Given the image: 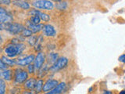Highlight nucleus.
Listing matches in <instances>:
<instances>
[{
	"label": "nucleus",
	"mask_w": 125,
	"mask_h": 94,
	"mask_svg": "<svg viewBox=\"0 0 125 94\" xmlns=\"http://www.w3.org/2000/svg\"><path fill=\"white\" fill-rule=\"evenodd\" d=\"M26 26L27 27V29H29L32 33L39 32V31L42 30L43 27V24H34L30 21H27L26 22Z\"/></svg>",
	"instance_id": "f8f14e48"
},
{
	"label": "nucleus",
	"mask_w": 125,
	"mask_h": 94,
	"mask_svg": "<svg viewBox=\"0 0 125 94\" xmlns=\"http://www.w3.org/2000/svg\"><path fill=\"white\" fill-rule=\"evenodd\" d=\"M32 6L38 10H52L54 8V4L51 1L47 0H38L32 2Z\"/></svg>",
	"instance_id": "f03ea898"
},
{
	"label": "nucleus",
	"mask_w": 125,
	"mask_h": 94,
	"mask_svg": "<svg viewBox=\"0 0 125 94\" xmlns=\"http://www.w3.org/2000/svg\"><path fill=\"white\" fill-rule=\"evenodd\" d=\"M13 3L17 6L21 8L23 10H28L30 9V5L27 2L25 1H13Z\"/></svg>",
	"instance_id": "2eb2a0df"
},
{
	"label": "nucleus",
	"mask_w": 125,
	"mask_h": 94,
	"mask_svg": "<svg viewBox=\"0 0 125 94\" xmlns=\"http://www.w3.org/2000/svg\"><path fill=\"white\" fill-rule=\"evenodd\" d=\"M49 63H54L56 62L57 60V59H58V54L57 53H50L49 55Z\"/></svg>",
	"instance_id": "aec40b11"
},
{
	"label": "nucleus",
	"mask_w": 125,
	"mask_h": 94,
	"mask_svg": "<svg viewBox=\"0 0 125 94\" xmlns=\"http://www.w3.org/2000/svg\"><path fill=\"white\" fill-rule=\"evenodd\" d=\"M30 21L32 24H39V23L41 21V19L38 16H32L31 17Z\"/></svg>",
	"instance_id": "412c9836"
},
{
	"label": "nucleus",
	"mask_w": 125,
	"mask_h": 94,
	"mask_svg": "<svg viewBox=\"0 0 125 94\" xmlns=\"http://www.w3.org/2000/svg\"><path fill=\"white\" fill-rule=\"evenodd\" d=\"M6 89V82L2 78H0V94H5Z\"/></svg>",
	"instance_id": "6ab92c4d"
},
{
	"label": "nucleus",
	"mask_w": 125,
	"mask_h": 94,
	"mask_svg": "<svg viewBox=\"0 0 125 94\" xmlns=\"http://www.w3.org/2000/svg\"><path fill=\"white\" fill-rule=\"evenodd\" d=\"M68 63V59L66 57H60L57 59V60L53 64V65L50 68V70L52 72H56L62 68H64Z\"/></svg>",
	"instance_id": "20e7f679"
},
{
	"label": "nucleus",
	"mask_w": 125,
	"mask_h": 94,
	"mask_svg": "<svg viewBox=\"0 0 125 94\" xmlns=\"http://www.w3.org/2000/svg\"><path fill=\"white\" fill-rule=\"evenodd\" d=\"M25 46L23 43H18L17 45L11 44L6 47L5 53L9 57H15L17 55L20 54L22 51L24 49Z\"/></svg>",
	"instance_id": "f257e3e1"
},
{
	"label": "nucleus",
	"mask_w": 125,
	"mask_h": 94,
	"mask_svg": "<svg viewBox=\"0 0 125 94\" xmlns=\"http://www.w3.org/2000/svg\"><path fill=\"white\" fill-rule=\"evenodd\" d=\"M2 42V37H1V35H0V42Z\"/></svg>",
	"instance_id": "7c9ffc66"
},
{
	"label": "nucleus",
	"mask_w": 125,
	"mask_h": 94,
	"mask_svg": "<svg viewBox=\"0 0 125 94\" xmlns=\"http://www.w3.org/2000/svg\"><path fill=\"white\" fill-rule=\"evenodd\" d=\"M37 41H38V39H37L36 37L31 36L29 38V39H28V43H29L30 46H34L37 43Z\"/></svg>",
	"instance_id": "5701e85b"
},
{
	"label": "nucleus",
	"mask_w": 125,
	"mask_h": 94,
	"mask_svg": "<svg viewBox=\"0 0 125 94\" xmlns=\"http://www.w3.org/2000/svg\"><path fill=\"white\" fill-rule=\"evenodd\" d=\"M24 28H25L24 27L18 23L4 24V29L8 30L11 34H13V35L21 34V32Z\"/></svg>",
	"instance_id": "7ed1b4c3"
},
{
	"label": "nucleus",
	"mask_w": 125,
	"mask_h": 94,
	"mask_svg": "<svg viewBox=\"0 0 125 94\" xmlns=\"http://www.w3.org/2000/svg\"><path fill=\"white\" fill-rule=\"evenodd\" d=\"M28 78V74L24 70L17 69L15 70V81L18 83H22L25 82Z\"/></svg>",
	"instance_id": "39448f33"
},
{
	"label": "nucleus",
	"mask_w": 125,
	"mask_h": 94,
	"mask_svg": "<svg viewBox=\"0 0 125 94\" xmlns=\"http://www.w3.org/2000/svg\"><path fill=\"white\" fill-rule=\"evenodd\" d=\"M34 55L31 54L29 55L23 59H21V60H17V65H20V66H27V65H29L31 64L34 60Z\"/></svg>",
	"instance_id": "9b49d317"
},
{
	"label": "nucleus",
	"mask_w": 125,
	"mask_h": 94,
	"mask_svg": "<svg viewBox=\"0 0 125 94\" xmlns=\"http://www.w3.org/2000/svg\"><path fill=\"white\" fill-rule=\"evenodd\" d=\"M23 94H38L34 90H26V91H23Z\"/></svg>",
	"instance_id": "a878e982"
},
{
	"label": "nucleus",
	"mask_w": 125,
	"mask_h": 94,
	"mask_svg": "<svg viewBox=\"0 0 125 94\" xmlns=\"http://www.w3.org/2000/svg\"><path fill=\"white\" fill-rule=\"evenodd\" d=\"M42 31H43V34H44L45 36H49V37L55 36L56 34V31L55 30V27L51 24L43 25Z\"/></svg>",
	"instance_id": "1a4fd4ad"
},
{
	"label": "nucleus",
	"mask_w": 125,
	"mask_h": 94,
	"mask_svg": "<svg viewBox=\"0 0 125 94\" xmlns=\"http://www.w3.org/2000/svg\"><path fill=\"white\" fill-rule=\"evenodd\" d=\"M45 53H42V52H39L37 56L34 57V68L36 69H40L42 68V66L43 65V64L45 63Z\"/></svg>",
	"instance_id": "0eeeda50"
},
{
	"label": "nucleus",
	"mask_w": 125,
	"mask_h": 94,
	"mask_svg": "<svg viewBox=\"0 0 125 94\" xmlns=\"http://www.w3.org/2000/svg\"><path fill=\"white\" fill-rule=\"evenodd\" d=\"M34 64H29L28 65V68H27V69H28V71H29V73H34Z\"/></svg>",
	"instance_id": "393cba45"
},
{
	"label": "nucleus",
	"mask_w": 125,
	"mask_h": 94,
	"mask_svg": "<svg viewBox=\"0 0 125 94\" xmlns=\"http://www.w3.org/2000/svg\"><path fill=\"white\" fill-rule=\"evenodd\" d=\"M36 79L34 78H31L28 80H27L24 83V87L27 89L32 90L35 87V84H36Z\"/></svg>",
	"instance_id": "4468645a"
},
{
	"label": "nucleus",
	"mask_w": 125,
	"mask_h": 94,
	"mask_svg": "<svg viewBox=\"0 0 125 94\" xmlns=\"http://www.w3.org/2000/svg\"><path fill=\"white\" fill-rule=\"evenodd\" d=\"M13 21L11 16L7 13L4 8L0 6V23L1 24H9Z\"/></svg>",
	"instance_id": "423d86ee"
},
{
	"label": "nucleus",
	"mask_w": 125,
	"mask_h": 94,
	"mask_svg": "<svg viewBox=\"0 0 125 94\" xmlns=\"http://www.w3.org/2000/svg\"><path fill=\"white\" fill-rule=\"evenodd\" d=\"M124 58H125V55L124 54H123V55H121L120 57H119V60L120 61H121V62H124L125 61V60H124Z\"/></svg>",
	"instance_id": "bb28decb"
},
{
	"label": "nucleus",
	"mask_w": 125,
	"mask_h": 94,
	"mask_svg": "<svg viewBox=\"0 0 125 94\" xmlns=\"http://www.w3.org/2000/svg\"><path fill=\"white\" fill-rule=\"evenodd\" d=\"M43 84H44V83H43V81L42 79H40V80H38V81L36 82V84H35L34 89H35V92H36L37 93L42 91Z\"/></svg>",
	"instance_id": "a211bd4d"
},
{
	"label": "nucleus",
	"mask_w": 125,
	"mask_h": 94,
	"mask_svg": "<svg viewBox=\"0 0 125 94\" xmlns=\"http://www.w3.org/2000/svg\"><path fill=\"white\" fill-rule=\"evenodd\" d=\"M7 68H8V66L4 64L2 60H0V69L1 70H6Z\"/></svg>",
	"instance_id": "b1692460"
},
{
	"label": "nucleus",
	"mask_w": 125,
	"mask_h": 94,
	"mask_svg": "<svg viewBox=\"0 0 125 94\" xmlns=\"http://www.w3.org/2000/svg\"><path fill=\"white\" fill-rule=\"evenodd\" d=\"M65 87H66L65 82H61V83H59L53 89L51 90L48 94H60L63 91Z\"/></svg>",
	"instance_id": "ddd939ff"
},
{
	"label": "nucleus",
	"mask_w": 125,
	"mask_h": 94,
	"mask_svg": "<svg viewBox=\"0 0 125 94\" xmlns=\"http://www.w3.org/2000/svg\"><path fill=\"white\" fill-rule=\"evenodd\" d=\"M12 72L13 71H12L11 70L6 69L2 73V76L4 79H6V81H10L12 79Z\"/></svg>",
	"instance_id": "f3484780"
},
{
	"label": "nucleus",
	"mask_w": 125,
	"mask_h": 94,
	"mask_svg": "<svg viewBox=\"0 0 125 94\" xmlns=\"http://www.w3.org/2000/svg\"><path fill=\"white\" fill-rule=\"evenodd\" d=\"M103 94H111V93L109 92V91H105Z\"/></svg>",
	"instance_id": "c85d7f7f"
},
{
	"label": "nucleus",
	"mask_w": 125,
	"mask_h": 94,
	"mask_svg": "<svg viewBox=\"0 0 125 94\" xmlns=\"http://www.w3.org/2000/svg\"><path fill=\"white\" fill-rule=\"evenodd\" d=\"M2 60L5 64H6L7 66H14L17 65V60H12V59H10L6 57H2Z\"/></svg>",
	"instance_id": "dca6fc26"
},
{
	"label": "nucleus",
	"mask_w": 125,
	"mask_h": 94,
	"mask_svg": "<svg viewBox=\"0 0 125 94\" xmlns=\"http://www.w3.org/2000/svg\"><path fill=\"white\" fill-rule=\"evenodd\" d=\"M29 15H31V17H32V16H38V17H40V19L44 21H49L50 20V17L49 14L42 13V12H41L40 10H31L29 12Z\"/></svg>",
	"instance_id": "9d476101"
},
{
	"label": "nucleus",
	"mask_w": 125,
	"mask_h": 94,
	"mask_svg": "<svg viewBox=\"0 0 125 94\" xmlns=\"http://www.w3.org/2000/svg\"><path fill=\"white\" fill-rule=\"evenodd\" d=\"M21 35H23V36H24V37H30V36H31V35H32V32H31L29 29L24 28L21 32Z\"/></svg>",
	"instance_id": "4be33fe9"
},
{
	"label": "nucleus",
	"mask_w": 125,
	"mask_h": 94,
	"mask_svg": "<svg viewBox=\"0 0 125 94\" xmlns=\"http://www.w3.org/2000/svg\"><path fill=\"white\" fill-rule=\"evenodd\" d=\"M0 2L5 4V5H9V4L10 3V1H0Z\"/></svg>",
	"instance_id": "cd10ccee"
},
{
	"label": "nucleus",
	"mask_w": 125,
	"mask_h": 94,
	"mask_svg": "<svg viewBox=\"0 0 125 94\" xmlns=\"http://www.w3.org/2000/svg\"><path fill=\"white\" fill-rule=\"evenodd\" d=\"M120 94H125V91L124 90H122V91L120 93Z\"/></svg>",
	"instance_id": "c756f323"
},
{
	"label": "nucleus",
	"mask_w": 125,
	"mask_h": 94,
	"mask_svg": "<svg viewBox=\"0 0 125 94\" xmlns=\"http://www.w3.org/2000/svg\"><path fill=\"white\" fill-rule=\"evenodd\" d=\"M58 84H59V82L56 79H49L45 83V85H43L42 91L49 92L50 90L53 89Z\"/></svg>",
	"instance_id": "6e6552de"
}]
</instances>
